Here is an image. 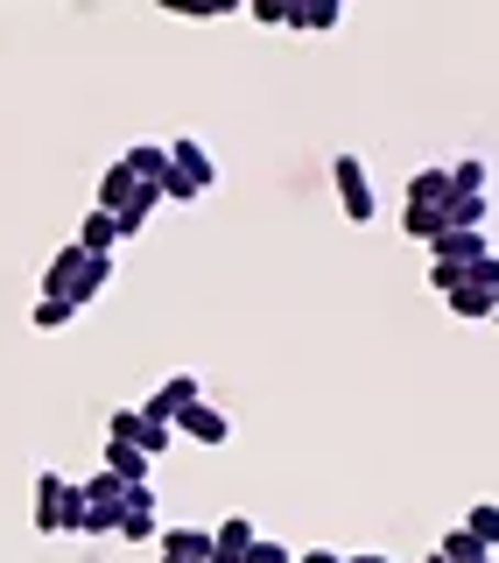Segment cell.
<instances>
[{
    "label": "cell",
    "mask_w": 499,
    "mask_h": 563,
    "mask_svg": "<svg viewBox=\"0 0 499 563\" xmlns=\"http://www.w3.org/2000/svg\"><path fill=\"white\" fill-rule=\"evenodd\" d=\"M155 542H163V563H211V528H184V521H176Z\"/></svg>",
    "instance_id": "obj_9"
},
{
    "label": "cell",
    "mask_w": 499,
    "mask_h": 563,
    "mask_svg": "<svg viewBox=\"0 0 499 563\" xmlns=\"http://www.w3.org/2000/svg\"><path fill=\"white\" fill-rule=\"evenodd\" d=\"M465 536L478 542V550H499V500H478L465 515Z\"/></svg>",
    "instance_id": "obj_15"
},
{
    "label": "cell",
    "mask_w": 499,
    "mask_h": 563,
    "mask_svg": "<svg viewBox=\"0 0 499 563\" xmlns=\"http://www.w3.org/2000/svg\"><path fill=\"white\" fill-rule=\"evenodd\" d=\"M443 176H451V198H486V184H492L486 155H465V163H451Z\"/></svg>",
    "instance_id": "obj_13"
},
{
    "label": "cell",
    "mask_w": 499,
    "mask_h": 563,
    "mask_svg": "<svg viewBox=\"0 0 499 563\" xmlns=\"http://www.w3.org/2000/svg\"><path fill=\"white\" fill-rule=\"evenodd\" d=\"M120 169H127L134 184H163V176H169V148H163V141H141V148L120 155Z\"/></svg>",
    "instance_id": "obj_11"
},
{
    "label": "cell",
    "mask_w": 499,
    "mask_h": 563,
    "mask_svg": "<svg viewBox=\"0 0 499 563\" xmlns=\"http://www.w3.org/2000/svg\"><path fill=\"white\" fill-rule=\"evenodd\" d=\"M443 198H451V176H443V169H415V176H408V205H443Z\"/></svg>",
    "instance_id": "obj_19"
},
{
    "label": "cell",
    "mask_w": 499,
    "mask_h": 563,
    "mask_svg": "<svg viewBox=\"0 0 499 563\" xmlns=\"http://www.w3.org/2000/svg\"><path fill=\"white\" fill-rule=\"evenodd\" d=\"M430 563H443V556H430Z\"/></svg>",
    "instance_id": "obj_31"
},
{
    "label": "cell",
    "mask_w": 499,
    "mask_h": 563,
    "mask_svg": "<svg viewBox=\"0 0 499 563\" xmlns=\"http://www.w3.org/2000/svg\"><path fill=\"white\" fill-rule=\"evenodd\" d=\"M430 246H436V268H472V261H486V254H492L486 233H465V225H443Z\"/></svg>",
    "instance_id": "obj_6"
},
{
    "label": "cell",
    "mask_w": 499,
    "mask_h": 563,
    "mask_svg": "<svg viewBox=\"0 0 499 563\" xmlns=\"http://www.w3.org/2000/svg\"><path fill=\"white\" fill-rule=\"evenodd\" d=\"M70 317H78L70 303H57V296H43V303H35V331H64Z\"/></svg>",
    "instance_id": "obj_25"
},
{
    "label": "cell",
    "mask_w": 499,
    "mask_h": 563,
    "mask_svg": "<svg viewBox=\"0 0 499 563\" xmlns=\"http://www.w3.org/2000/svg\"><path fill=\"white\" fill-rule=\"evenodd\" d=\"M78 521H85V493L64 472H35V528L43 536H70Z\"/></svg>",
    "instance_id": "obj_2"
},
{
    "label": "cell",
    "mask_w": 499,
    "mask_h": 563,
    "mask_svg": "<svg viewBox=\"0 0 499 563\" xmlns=\"http://www.w3.org/2000/svg\"><path fill=\"white\" fill-rule=\"evenodd\" d=\"M155 536H163V521H155V493L127 486V500H120V542H155Z\"/></svg>",
    "instance_id": "obj_5"
},
{
    "label": "cell",
    "mask_w": 499,
    "mask_h": 563,
    "mask_svg": "<svg viewBox=\"0 0 499 563\" xmlns=\"http://www.w3.org/2000/svg\"><path fill=\"white\" fill-rule=\"evenodd\" d=\"M106 282H113V261H99V254H85L78 240L70 246H57V261H49L43 268V296H57V303H92V296L106 289Z\"/></svg>",
    "instance_id": "obj_1"
},
{
    "label": "cell",
    "mask_w": 499,
    "mask_h": 563,
    "mask_svg": "<svg viewBox=\"0 0 499 563\" xmlns=\"http://www.w3.org/2000/svg\"><path fill=\"white\" fill-rule=\"evenodd\" d=\"M169 169L184 176L190 190H211V184H219V169H211V148H204V141H190V134L169 148Z\"/></svg>",
    "instance_id": "obj_8"
},
{
    "label": "cell",
    "mask_w": 499,
    "mask_h": 563,
    "mask_svg": "<svg viewBox=\"0 0 499 563\" xmlns=\"http://www.w3.org/2000/svg\"><path fill=\"white\" fill-rule=\"evenodd\" d=\"M127 198H134V176L113 163V169L99 176V211H113V219H120V211H127Z\"/></svg>",
    "instance_id": "obj_16"
},
{
    "label": "cell",
    "mask_w": 499,
    "mask_h": 563,
    "mask_svg": "<svg viewBox=\"0 0 499 563\" xmlns=\"http://www.w3.org/2000/svg\"><path fill=\"white\" fill-rule=\"evenodd\" d=\"M254 22H267V29H289V0H254Z\"/></svg>",
    "instance_id": "obj_26"
},
{
    "label": "cell",
    "mask_w": 499,
    "mask_h": 563,
    "mask_svg": "<svg viewBox=\"0 0 499 563\" xmlns=\"http://www.w3.org/2000/svg\"><path fill=\"white\" fill-rule=\"evenodd\" d=\"M120 240H127V233H120V219H113V211H85V225H78V246H85V254H99V261H113V246Z\"/></svg>",
    "instance_id": "obj_10"
},
{
    "label": "cell",
    "mask_w": 499,
    "mask_h": 563,
    "mask_svg": "<svg viewBox=\"0 0 499 563\" xmlns=\"http://www.w3.org/2000/svg\"><path fill=\"white\" fill-rule=\"evenodd\" d=\"M345 563H395V556H380V550H359V556H345Z\"/></svg>",
    "instance_id": "obj_30"
},
{
    "label": "cell",
    "mask_w": 499,
    "mask_h": 563,
    "mask_svg": "<svg viewBox=\"0 0 499 563\" xmlns=\"http://www.w3.org/2000/svg\"><path fill=\"white\" fill-rule=\"evenodd\" d=\"M78 493H85V507H120V500H127V486H120L113 472H92V479H85Z\"/></svg>",
    "instance_id": "obj_21"
},
{
    "label": "cell",
    "mask_w": 499,
    "mask_h": 563,
    "mask_svg": "<svg viewBox=\"0 0 499 563\" xmlns=\"http://www.w3.org/2000/svg\"><path fill=\"white\" fill-rule=\"evenodd\" d=\"M296 563H345V556H337V550H302Z\"/></svg>",
    "instance_id": "obj_29"
},
{
    "label": "cell",
    "mask_w": 499,
    "mask_h": 563,
    "mask_svg": "<svg viewBox=\"0 0 499 563\" xmlns=\"http://www.w3.org/2000/svg\"><path fill=\"white\" fill-rule=\"evenodd\" d=\"M155 190H163V205H190V198H198V190H190V184H184V176H176V169H169V176H163V184H155Z\"/></svg>",
    "instance_id": "obj_27"
},
{
    "label": "cell",
    "mask_w": 499,
    "mask_h": 563,
    "mask_svg": "<svg viewBox=\"0 0 499 563\" xmlns=\"http://www.w3.org/2000/svg\"><path fill=\"white\" fill-rule=\"evenodd\" d=\"M401 225H408L415 240H436V233H443V205H408V211H401Z\"/></svg>",
    "instance_id": "obj_22"
},
{
    "label": "cell",
    "mask_w": 499,
    "mask_h": 563,
    "mask_svg": "<svg viewBox=\"0 0 499 563\" xmlns=\"http://www.w3.org/2000/svg\"><path fill=\"white\" fill-rule=\"evenodd\" d=\"M246 550H254V521H246V515H233V521H219V528H211V556L246 563Z\"/></svg>",
    "instance_id": "obj_12"
},
{
    "label": "cell",
    "mask_w": 499,
    "mask_h": 563,
    "mask_svg": "<svg viewBox=\"0 0 499 563\" xmlns=\"http://www.w3.org/2000/svg\"><path fill=\"white\" fill-rule=\"evenodd\" d=\"M141 437V409H113V422H106V444H134Z\"/></svg>",
    "instance_id": "obj_24"
},
{
    "label": "cell",
    "mask_w": 499,
    "mask_h": 563,
    "mask_svg": "<svg viewBox=\"0 0 499 563\" xmlns=\"http://www.w3.org/2000/svg\"><path fill=\"white\" fill-rule=\"evenodd\" d=\"M337 22H345L337 0H310V8H296V0H289V29H337Z\"/></svg>",
    "instance_id": "obj_17"
},
{
    "label": "cell",
    "mask_w": 499,
    "mask_h": 563,
    "mask_svg": "<svg viewBox=\"0 0 499 563\" xmlns=\"http://www.w3.org/2000/svg\"><path fill=\"white\" fill-rule=\"evenodd\" d=\"M337 198H345V219H352V225H373L380 198H373V176H366L359 155H337Z\"/></svg>",
    "instance_id": "obj_3"
},
{
    "label": "cell",
    "mask_w": 499,
    "mask_h": 563,
    "mask_svg": "<svg viewBox=\"0 0 499 563\" xmlns=\"http://www.w3.org/2000/svg\"><path fill=\"white\" fill-rule=\"evenodd\" d=\"M198 401H204L198 374H169V380L155 387L148 401H141V416H148V422H169V430H176V416H184V409H198Z\"/></svg>",
    "instance_id": "obj_4"
},
{
    "label": "cell",
    "mask_w": 499,
    "mask_h": 563,
    "mask_svg": "<svg viewBox=\"0 0 499 563\" xmlns=\"http://www.w3.org/2000/svg\"><path fill=\"white\" fill-rule=\"evenodd\" d=\"M176 430H184L190 444H233V416H225V409H211V401L184 409V416H176Z\"/></svg>",
    "instance_id": "obj_7"
},
{
    "label": "cell",
    "mask_w": 499,
    "mask_h": 563,
    "mask_svg": "<svg viewBox=\"0 0 499 563\" xmlns=\"http://www.w3.org/2000/svg\"><path fill=\"white\" fill-rule=\"evenodd\" d=\"M246 563H289V550H281V542H267V536H254V550H246Z\"/></svg>",
    "instance_id": "obj_28"
},
{
    "label": "cell",
    "mask_w": 499,
    "mask_h": 563,
    "mask_svg": "<svg viewBox=\"0 0 499 563\" xmlns=\"http://www.w3.org/2000/svg\"><path fill=\"white\" fill-rule=\"evenodd\" d=\"M436 556H443V563H492V550H478L465 528H451V536L436 542Z\"/></svg>",
    "instance_id": "obj_20"
},
{
    "label": "cell",
    "mask_w": 499,
    "mask_h": 563,
    "mask_svg": "<svg viewBox=\"0 0 499 563\" xmlns=\"http://www.w3.org/2000/svg\"><path fill=\"white\" fill-rule=\"evenodd\" d=\"M148 465L155 457H141L134 444H106V472H113L120 486H148Z\"/></svg>",
    "instance_id": "obj_14"
},
{
    "label": "cell",
    "mask_w": 499,
    "mask_h": 563,
    "mask_svg": "<svg viewBox=\"0 0 499 563\" xmlns=\"http://www.w3.org/2000/svg\"><path fill=\"white\" fill-rule=\"evenodd\" d=\"M443 296H451V310H457V317H492V296L478 289V282H465V275H457Z\"/></svg>",
    "instance_id": "obj_18"
},
{
    "label": "cell",
    "mask_w": 499,
    "mask_h": 563,
    "mask_svg": "<svg viewBox=\"0 0 499 563\" xmlns=\"http://www.w3.org/2000/svg\"><path fill=\"white\" fill-rule=\"evenodd\" d=\"M176 444V430H169V422H148V416H141V437H134V451L141 457H163Z\"/></svg>",
    "instance_id": "obj_23"
}]
</instances>
